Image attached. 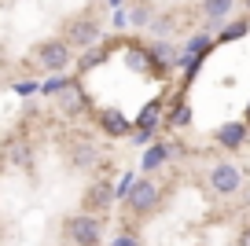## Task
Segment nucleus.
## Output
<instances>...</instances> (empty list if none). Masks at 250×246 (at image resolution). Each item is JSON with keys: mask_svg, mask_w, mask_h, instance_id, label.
I'll use <instances>...</instances> for the list:
<instances>
[{"mask_svg": "<svg viewBox=\"0 0 250 246\" xmlns=\"http://www.w3.org/2000/svg\"><path fill=\"white\" fill-rule=\"evenodd\" d=\"M62 235L70 239V246H100L103 243V213H74L62 224Z\"/></svg>", "mask_w": 250, "mask_h": 246, "instance_id": "nucleus-2", "label": "nucleus"}, {"mask_svg": "<svg viewBox=\"0 0 250 246\" xmlns=\"http://www.w3.org/2000/svg\"><path fill=\"white\" fill-rule=\"evenodd\" d=\"M114 246H136L133 231H122V235H118V243H114Z\"/></svg>", "mask_w": 250, "mask_h": 246, "instance_id": "nucleus-16", "label": "nucleus"}, {"mask_svg": "<svg viewBox=\"0 0 250 246\" xmlns=\"http://www.w3.org/2000/svg\"><path fill=\"white\" fill-rule=\"evenodd\" d=\"M110 206H114V184H110V180H92V184L85 187V195H81V209H88V213H107Z\"/></svg>", "mask_w": 250, "mask_h": 246, "instance_id": "nucleus-7", "label": "nucleus"}, {"mask_svg": "<svg viewBox=\"0 0 250 246\" xmlns=\"http://www.w3.org/2000/svg\"><path fill=\"white\" fill-rule=\"evenodd\" d=\"M239 246H250V224H247V228L239 231Z\"/></svg>", "mask_w": 250, "mask_h": 246, "instance_id": "nucleus-17", "label": "nucleus"}, {"mask_svg": "<svg viewBox=\"0 0 250 246\" xmlns=\"http://www.w3.org/2000/svg\"><path fill=\"white\" fill-rule=\"evenodd\" d=\"M33 62H37V70H44V74H59V70H66L74 62V48L66 44V37L41 41L37 52H33Z\"/></svg>", "mask_w": 250, "mask_h": 246, "instance_id": "nucleus-4", "label": "nucleus"}, {"mask_svg": "<svg viewBox=\"0 0 250 246\" xmlns=\"http://www.w3.org/2000/svg\"><path fill=\"white\" fill-rule=\"evenodd\" d=\"M158 202H162V195H158V184L151 177H140V180H133V184L125 187V209H129L133 217L155 213Z\"/></svg>", "mask_w": 250, "mask_h": 246, "instance_id": "nucleus-3", "label": "nucleus"}, {"mask_svg": "<svg viewBox=\"0 0 250 246\" xmlns=\"http://www.w3.org/2000/svg\"><path fill=\"white\" fill-rule=\"evenodd\" d=\"M100 59H103V52H100V48H88V52L81 55V66L88 70V66H96V62H100Z\"/></svg>", "mask_w": 250, "mask_h": 246, "instance_id": "nucleus-15", "label": "nucleus"}, {"mask_svg": "<svg viewBox=\"0 0 250 246\" xmlns=\"http://www.w3.org/2000/svg\"><path fill=\"white\" fill-rule=\"evenodd\" d=\"M247 122H250V114H247Z\"/></svg>", "mask_w": 250, "mask_h": 246, "instance_id": "nucleus-18", "label": "nucleus"}, {"mask_svg": "<svg viewBox=\"0 0 250 246\" xmlns=\"http://www.w3.org/2000/svg\"><path fill=\"white\" fill-rule=\"evenodd\" d=\"M48 96H55V103H59L62 114H81L88 103V96L81 92V85L74 81V77H59V81H52L48 85Z\"/></svg>", "mask_w": 250, "mask_h": 246, "instance_id": "nucleus-5", "label": "nucleus"}, {"mask_svg": "<svg viewBox=\"0 0 250 246\" xmlns=\"http://www.w3.org/2000/svg\"><path fill=\"white\" fill-rule=\"evenodd\" d=\"M136 125H140V140H144V136H147V132H151V129L158 125V103L144 107V114H140V122H136Z\"/></svg>", "mask_w": 250, "mask_h": 246, "instance_id": "nucleus-13", "label": "nucleus"}, {"mask_svg": "<svg viewBox=\"0 0 250 246\" xmlns=\"http://www.w3.org/2000/svg\"><path fill=\"white\" fill-rule=\"evenodd\" d=\"M62 37H66V44H70L74 52H88V48L100 44L103 26H100V19H96V15L81 11V15H74V19L62 22Z\"/></svg>", "mask_w": 250, "mask_h": 246, "instance_id": "nucleus-1", "label": "nucleus"}, {"mask_svg": "<svg viewBox=\"0 0 250 246\" xmlns=\"http://www.w3.org/2000/svg\"><path fill=\"white\" fill-rule=\"evenodd\" d=\"M66 158H70V165L74 169H81V173H88L100 162V147L92 144V140H85V136H78L70 144V151H66Z\"/></svg>", "mask_w": 250, "mask_h": 246, "instance_id": "nucleus-8", "label": "nucleus"}, {"mask_svg": "<svg viewBox=\"0 0 250 246\" xmlns=\"http://www.w3.org/2000/svg\"><path fill=\"white\" fill-rule=\"evenodd\" d=\"M206 184H210L213 195H221V199H228V195H239L243 187V173L235 162H217L210 173H206Z\"/></svg>", "mask_w": 250, "mask_h": 246, "instance_id": "nucleus-6", "label": "nucleus"}, {"mask_svg": "<svg viewBox=\"0 0 250 246\" xmlns=\"http://www.w3.org/2000/svg\"><path fill=\"white\" fill-rule=\"evenodd\" d=\"M247 125L250 122H225L213 132V140H217L225 151H235V147H243V140H247Z\"/></svg>", "mask_w": 250, "mask_h": 246, "instance_id": "nucleus-9", "label": "nucleus"}, {"mask_svg": "<svg viewBox=\"0 0 250 246\" xmlns=\"http://www.w3.org/2000/svg\"><path fill=\"white\" fill-rule=\"evenodd\" d=\"M247 19H239V22H235V26H228V30L225 33H221V41H235V37H243V33H247Z\"/></svg>", "mask_w": 250, "mask_h": 246, "instance_id": "nucleus-14", "label": "nucleus"}, {"mask_svg": "<svg viewBox=\"0 0 250 246\" xmlns=\"http://www.w3.org/2000/svg\"><path fill=\"white\" fill-rule=\"evenodd\" d=\"M166 158H169V147H166V144H155L151 151H144V173L158 169V165H162Z\"/></svg>", "mask_w": 250, "mask_h": 246, "instance_id": "nucleus-12", "label": "nucleus"}, {"mask_svg": "<svg viewBox=\"0 0 250 246\" xmlns=\"http://www.w3.org/2000/svg\"><path fill=\"white\" fill-rule=\"evenodd\" d=\"M100 125H103V132H110V136H129L133 132V125H129V118L122 114V110H114V107H103L100 114Z\"/></svg>", "mask_w": 250, "mask_h": 246, "instance_id": "nucleus-10", "label": "nucleus"}, {"mask_svg": "<svg viewBox=\"0 0 250 246\" xmlns=\"http://www.w3.org/2000/svg\"><path fill=\"white\" fill-rule=\"evenodd\" d=\"M199 8H203V19L206 22H225L232 15L235 0H199Z\"/></svg>", "mask_w": 250, "mask_h": 246, "instance_id": "nucleus-11", "label": "nucleus"}]
</instances>
